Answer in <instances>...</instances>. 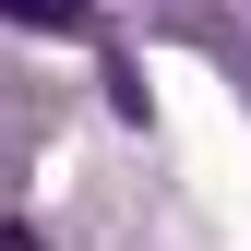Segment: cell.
<instances>
[{"label":"cell","instance_id":"cell-1","mask_svg":"<svg viewBox=\"0 0 251 251\" xmlns=\"http://www.w3.org/2000/svg\"><path fill=\"white\" fill-rule=\"evenodd\" d=\"M0 24H48V36H84L96 12H84V0H0Z\"/></svg>","mask_w":251,"mask_h":251},{"label":"cell","instance_id":"cell-2","mask_svg":"<svg viewBox=\"0 0 251 251\" xmlns=\"http://www.w3.org/2000/svg\"><path fill=\"white\" fill-rule=\"evenodd\" d=\"M0 251H48V239H36V227H24V215H0Z\"/></svg>","mask_w":251,"mask_h":251}]
</instances>
